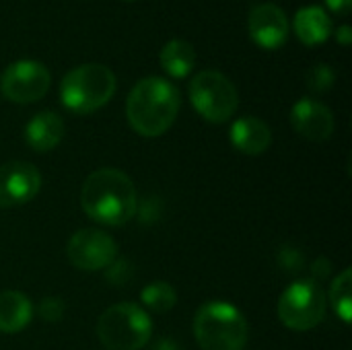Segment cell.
<instances>
[{"instance_id": "9", "label": "cell", "mask_w": 352, "mask_h": 350, "mask_svg": "<svg viewBox=\"0 0 352 350\" xmlns=\"http://www.w3.org/2000/svg\"><path fill=\"white\" fill-rule=\"evenodd\" d=\"M66 256L70 264L85 272L107 270L118 258L116 241L99 229H80L76 231L66 245Z\"/></svg>"}, {"instance_id": "13", "label": "cell", "mask_w": 352, "mask_h": 350, "mask_svg": "<svg viewBox=\"0 0 352 350\" xmlns=\"http://www.w3.org/2000/svg\"><path fill=\"white\" fill-rule=\"evenodd\" d=\"M231 144L250 157H258L262 153L268 151V146L272 144V130L270 126L254 116H243L239 120L233 122L231 126Z\"/></svg>"}, {"instance_id": "8", "label": "cell", "mask_w": 352, "mask_h": 350, "mask_svg": "<svg viewBox=\"0 0 352 350\" xmlns=\"http://www.w3.org/2000/svg\"><path fill=\"white\" fill-rule=\"evenodd\" d=\"M50 70L35 60H19L0 74V93L12 103L39 101L50 89Z\"/></svg>"}, {"instance_id": "6", "label": "cell", "mask_w": 352, "mask_h": 350, "mask_svg": "<svg viewBox=\"0 0 352 350\" xmlns=\"http://www.w3.org/2000/svg\"><path fill=\"white\" fill-rule=\"evenodd\" d=\"M192 107L210 124L231 120L239 107L237 87L219 70H202L190 80Z\"/></svg>"}, {"instance_id": "7", "label": "cell", "mask_w": 352, "mask_h": 350, "mask_svg": "<svg viewBox=\"0 0 352 350\" xmlns=\"http://www.w3.org/2000/svg\"><path fill=\"white\" fill-rule=\"evenodd\" d=\"M326 293L314 278H301L291 283L278 299L280 322L295 332H307L322 324L326 316Z\"/></svg>"}, {"instance_id": "21", "label": "cell", "mask_w": 352, "mask_h": 350, "mask_svg": "<svg viewBox=\"0 0 352 350\" xmlns=\"http://www.w3.org/2000/svg\"><path fill=\"white\" fill-rule=\"evenodd\" d=\"M64 311H66V307H64V301L60 297H45L39 303V318L43 322L56 324L64 318Z\"/></svg>"}, {"instance_id": "16", "label": "cell", "mask_w": 352, "mask_h": 350, "mask_svg": "<svg viewBox=\"0 0 352 350\" xmlns=\"http://www.w3.org/2000/svg\"><path fill=\"white\" fill-rule=\"evenodd\" d=\"M33 318V303L19 291L0 293V332L16 334L29 326Z\"/></svg>"}, {"instance_id": "19", "label": "cell", "mask_w": 352, "mask_h": 350, "mask_svg": "<svg viewBox=\"0 0 352 350\" xmlns=\"http://www.w3.org/2000/svg\"><path fill=\"white\" fill-rule=\"evenodd\" d=\"M140 301L146 309L155 311V314H165L171 307H175L177 303V293L175 289L165 283V281H155L151 285H146L140 293Z\"/></svg>"}, {"instance_id": "10", "label": "cell", "mask_w": 352, "mask_h": 350, "mask_svg": "<svg viewBox=\"0 0 352 350\" xmlns=\"http://www.w3.org/2000/svg\"><path fill=\"white\" fill-rule=\"evenodd\" d=\"M41 188V173L33 163L8 161L0 165V206L12 208L27 204Z\"/></svg>"}, {"instance_id": "4", "label": "cell", "mask_w": 352, "mask_h": 350, "mask_svg": "<svg viewBox=\"0 0 352 350\" xmlns=\"http://www.w3.org/2000/svg\"><path fill=\"white\" fill-rule=\"evenodd\" d=\"M116 74L103 64H80L64 74L60 101L72 113L85 116L101 109L116 93Z\"/></svg>"}, {"instance_id": "11", "label": "cell", "mask_w": 352, "mask_h": 350, "mask_svg": "<svg viewBox=\"0 0 352 350\" xmlns=\"http://www.w3.org/2000/svg\"><path fill=\"white\" fill-rule=\"evenodd\" d=\"M289 17L287 12L272 2L256 4L248 17V31L256 45L262 50H278L289 39Z\"/></svg>"}, {"instance_id": "22", "label": "cell", "mask_w": 352, "mask_h": 350, "mask_svg": "<svg viewBox=\"0 0 352 350\" xmlns=\"http://www.w3.org/2000/svg\"><path fill=\"white\" fill-rule=\"evenodd\" d=\"M328 8L334 12V14H349L351 12L352 0H326Z\"/></svg>"}, {"instance_id": "20", "label": "cell", "mask_w": 352, "mask_h": 350, "mask_svg": "<svg viewBox=\"0 0 352 350\" xmlns=\"http://www.w3.org/2000/svg\"><path fill=\"white\" fill-rule=\"evenodd\" d=\"M336 80V72L328 66V64H316L314 68L307 70L305 74V85L311 93H326L332 89Z\"/></svg>"}, {"instance_id": "14", "label": "cell", "mask_w": 352, "mask_h": 350, "mask_svg": "<svg viewBox=\"0 0 352 350\" xmlns=\"http://www.w3.org/2000/svg\"><path fill=\"white\" fill-rule=\"evenodd\" d=\"M64 138V122L56 111H39L25 126V142L37 151L47 153Z\"/></svg>"}, {"instance_id": "23", "label": "cell", "mask_w": 352, "mask_h": 350, "mask_svg": "<svg viewBox=\"0 0 352 350\" xmlns=\"http://www.w3.org/2000/svg\"><path fill=\"white\" fill-rule=\"evenodd\" d=\"M336 41L340 43V45H351L352 41V31H351V25H340L338 29H336Z\"/></svg>"}, {"instance_id": "2", "label": "cell", "mask_w": 352, "mask_h": 350, "mask_svg": "<svg viewBox=\"0 0 352 350\" xmlns=\"http://www.w3.org/2000/svg\"><path fill=\"white\" fill-rule=\"evenodd\" d=\"M182 97L175 85L161 76L138 80L126 101V116L134 132L146 138L165 134L179 111Z\"/></svg>"}, {"instance_id": "25", "label": "cell", "mask_w": 352, "mask_h": 350, "mask_svg": "<svg viewBox=\"0 0 352 350\" xmlns=\"http://www.w3.org/2000/svg\"><path fill=\"white\" fill-rule=\"evenodd\" d=\"M293 254H295V250H283V254H280V258H285V256H293ZM295 256H297V260H299V262L303 260V258H301L299 254H295ZM283 264H287L285 268H293V264H295V260H293V258H287V262H283Z\"/></svg>"}, {"instance_id": "1", "label": "cell", "mask_w": 352, "mask_h": 350, "mask_svg": "<svg viewBox=\"0 0 352 350\" xmlns=\"http://www.w3.org/2000/svg\"><path fill=\"white\" fill-rule=\"evenodd\" d=\"M80 204L89 219L107 227H120L134 219L138 210V194L124 171L105 167L93 171L85 179Z\"/></svg>"}, {"instance_id": "15", "label": "cell", "mask_w": 352, "mask_h": 350, "mask_svg": "<svg viewBox=\"0 0 352 350\" xmlns=\"http://www.w3.org/2000/svg\"><path fill=\"white\" fill-rule=\"evenodd\" d=\"M293 29L305 45H322L332 35V19L322 6H303L295 14Z\"/></svg>"}, {"instance_id": "18", "label": "cell", "mask_w": 352, "mask_h": 350, "mask_svg": "<svg viewBox=\"0 0 352 350\" xmlns=\"http://www.w3.org/2000/svg\"><path fill=\"white\" fill-rule=\"evenodd\" d=\"M352 272L351 268L342 270L332 287H330V295L326 299H330L332 303V309L336 311V316L344 322V324H351L352 322Z\"/></svg>"}, {"instance_id": "17", "label": "cell", "mask_w": 352, "mask_h": 350, "mask_svg": "<svg viewBox=\"0 0 352 350\" xmlns=\"http://www.w3.org/2000/svg\"><path fill=\"white\" fill-rule=\"evenodd\" d=\"M159 62L171 78H186L196 66V52L186 39H169L161 47Z\"/></svg>"}, {"instance_id": "3", "label": "cell", "mask_w": 352, "mask_h": 350, "mask_svg": "<svg viewBox=\"0 0 352 350\" xmlns=\"http://www.w3.org/2000/svg\"><path fill=\"white\" fill-rule=\"evenodd\" d=\"M194 336L202 350H243L250 338V326L235 305L208 301L194 316Z\"/></svg>"}, {"instance_id": "5", "label": "cell", "mask_w": 352, "mask_h": 350, "mask_svg": "<svg viewBox=\"0 0 352 350\" xmlns=\"http://www.w3.org/2000/svg\"><path fill=\"white\" fill-rule=\"evenodd\" d=\"M97 336L109 350H140L153 336V320L136 303H118L101 314Z\"/></svg>"}, {"instance_id": "24", "label": "cell", "mask_w": 352, "mask_h": 350, "mask_svg": "<svg viewBox=\"0 0 352 350\" xmlns=\"http://www.w3.org/2000/svg\"><path fill=\"white\" fill-rule=\"evenodd\" d=\"M153 350H179V344L175 340H171V338H161Z\"/></svg>"}, {"instance_id": "12", "label": "cell", "mask_w": 352, "mask_h": 350, "mask_svg": "<svg viewBox=\"0 0 352 350\" xmlns=\"http://www.w3.org/2000/svg\"><path fill=\"white\" fill-rule=\"evenodd\" d=\"M291 124L297 134L311 142H324L334 132V116L318 99L303 97L291 109Z\"/></svg>"}]
</instances>
